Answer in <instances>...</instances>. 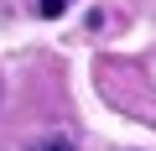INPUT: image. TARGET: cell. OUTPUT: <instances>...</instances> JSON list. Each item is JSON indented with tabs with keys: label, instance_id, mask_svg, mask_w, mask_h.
Returning <instances> with one entry per match:
<instances>
[{
	"label": "cell",
	"instance_id": "obj_1",
	"mask_svg": "<svg viewBox=\"0 0 156 151\" xmlns=\"http://www.w3.org/2000/svg\"><path fill=\"white\" fill-rule=\"evenodd\" d=\"M68 5H73V0H37V11H42V16H62Z\"/></svg>",
	"mask_w": 156,
	"mask_h": 151
},
{
	"label": "cell",
	"instance_id": "obj_2",
	"mask_svg": "<svg viewBox=\"0 0 156 151\" xmlns=\"http://www.w3.org/2000/svg\"><path fill=\"white\" fill-rule=\"evenodd\" d=\"M37 151H73V146H37Z\"/></svg>",
	"mask_w": 156,
	"mask_h": 151
}]
</instances>
